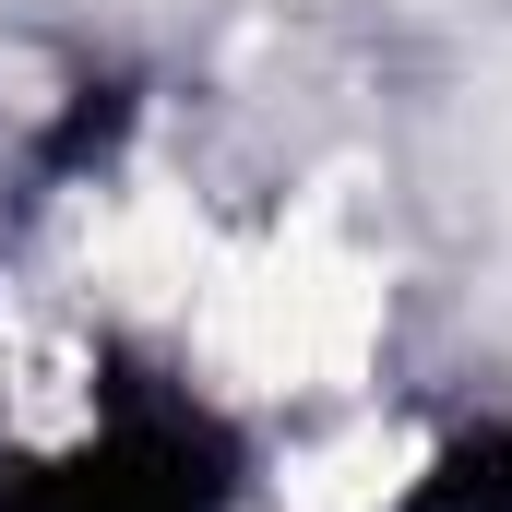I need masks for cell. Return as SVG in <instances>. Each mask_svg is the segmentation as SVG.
Segmentation results:
<instances>
[{
	"mask_svg": "<svg viewBox=\"0 0 512 512\" xmlns=\"http://www.w3.org/2000/svg\"><path fill=\"white\" fill-rule=\"evenodd\" d=\"M0 512H227V441L203 405L120 382L72 441L0 465Z\"/></svg>",
	"mask_w": 512,
	"mask_h": 512,
	"instance_id": "obj_1",
	"label": "cell"
}]
</instances>
